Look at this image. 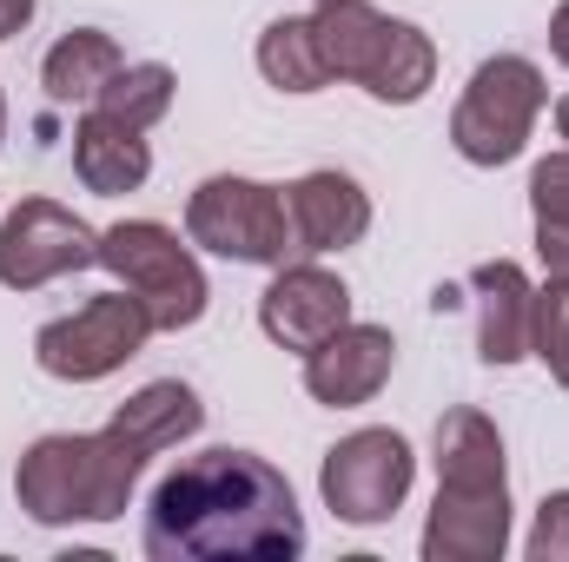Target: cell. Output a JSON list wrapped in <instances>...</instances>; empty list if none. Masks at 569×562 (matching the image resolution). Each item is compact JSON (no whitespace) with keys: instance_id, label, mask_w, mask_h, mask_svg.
<instances>
[{"instance_id":"obj_27","label":"cell","mask_w":569,"mask_h":562,"mask_svg":"<svg viewBox=\"0 0 569 562\" xmlns=\"http://www.w3.org/2000/svg\"><path fill=\"white\" fill-rule=\"evenodd\" d=\"M33 20V0H0V40H13Z\"/></svg>"},{"instance_id":"obj_28","label":"cell","mask_w":569,"mask_h":562,"mask_svg":"<svg viewBox=\"0 0 569 562\" xmlns=\"http://www.w3.org/2000/svg\"><path fill=\"white\" fill-rule=\"evenodd\" d=\"M557 133H563V140H569V93H563V100H557Z\"/></svg>"},{"instance_id":"obj_24","label":"cell","mask_w":569,"mask_h":562,"mask_svg":"<svg viewBox=\"0 0 569 562\" xmlns=\"http://www.w3.org/2000/svg\"><path fill=\"white\" fill-rule=\"evenodd\" d=\"M523 556L530 562H569V490H550L537 503V523L523 536Z\"/></svg>"},{"instance_id":"obj_10","label":"cell","mask_w":569,"mask_h":562,"mask_svg":"<svg viewBox=\"0 0 569 562\" xmlns=\"http://www.w3.org/2000/svg\"><path fill=\"white\" fill-rule=\"evenodd\" d=\"M391 371H398V338L385 331V324H338L325 344H311L305 351V391H311V404H325V411H358V404H371L385 384H391Z\"/></svg>"},{"instance_id":"obj_8","label":"cell","mask_w":569,"mask_h":562,"mask_svg":"<svg viewBox=\"0 0 569 562\" xmlns=\"http://www.w3.org/2000/svg\"><path fill=\"white\" fill-rule=\"evenodd\" d=\"M100 265V232L67 212L60 199H20L0 219V284L7 291H40V284Z\"/></svg>"},{"instance_id":"obj_22","label":"cell","mask_w":569,"mask_h":562,"mask_svg":"<svg viewBox=\"0 0 569 562\" xmlns=\"http://www.w3.org/2000/svg\"><path fill=\"white\" fill-rule=\"evenodd\" d=\"M530 358H543L569 391V279H543L530 298Z\"/></svg>"},{"instance_id":"obj_12","label":"cell","mask_w":569,"mask_h":562,"mask_svg":"<svg viewBox=\"0 0 569 562\" xmlns=\"http://www.w3.org/2000/svg\"><path fill=\"white\" fill-rule=\"evenodd\" d=\"M418 550H425V562H503V550H510V483H497V490L437 483Z\"/></svg>"},{"instance_id":"obj_3","label":"cell","mask_w":569,"mask_h":562,"mask_svg":"<svg viewBox=\"0 0 569 562\" xmlns=\"http://www.w3.org/2000/svg\"><path fill=\"white\" fill-rule=\"evenodd\" d=\"M100 265L152 311V331H192L212 304V284L192 259V239H179L159 219H120L100 232Z\"/></svg>"},{"instance_id":"obj_19","label":"cell","mask_w":569,"mask_h":562,"mask_svg":"<svg viewBox=\"0 0 569 562\" xmlns=\"http://www.w3.org/2000/svg\"><path fill=\"white\" fill-rule=\"evenodd\" d=\"M252 60H259V73H266V87L298 93V100L331 87V67H325V47H318V20H311V13H279V20L259 33Z\"/></svg>"},{"instance_id":"obj_14","label":"cell","mask_w":569,"mask_h":562,"mask_svg":"<svg viewBox=\"0 0 569 562\" xmlns=\"http://www.w3.org/2000/svg\"><path fill=\"white\" fill-rule=\"evenodd\" d=\"M73 179L100 199H127L152 179V145H146V133L107 120L100 107H87L73 120Z\"/></svg>"},{"instance_id":"obj_18","label":"cell","mask_w":569,"mask_h":562,"mask_svg":"<svg viewBox=\"0 0 569 562\" xmlns=\"http://www.w3.org/2000/svg\"><path fill=\"white\" fill-rule=\"evenodd\" d=\"M378 107H418L430 87H437V40H430L418 20H391L371 73L358 80Z\"/></svg>"},{"instance_id":"obj_23","label":"cell","mask_w":569,"mask_h":562,"mask_svg":"<svg viewBox=\"0 0 569 562\" xmlns=\"http://www.w3.org/2000/svg\"><path fill=\"white\" fill-rule=\"evenodd\" d=\"M530 212L537 225H569V145L530 165Z\"/></svg>"},{"instance_id":"obj_5","label":"cell","mask_w":569,"mask_h":562,"mask_svg":"<svg viewBox=\"0 0 569 562\" xmlns=\"http://www.w3.org/2000/svg\"><path fill=\"white\" fill-rule=\"evenodd\" d=\"M543 107H550L543 67L523 60V53H497L470 73L463 100L450 107V145L470 165H510V159H523Z\"/></svg>"},{"instance_id":"obj_2","label":"cell","mask_w":569,"mask_h":562,"mask_svg":"<svg viewBox=\"0 0 569 562\" xmlns=\"http://www.w3.org/2000/svg\"><path fill=\"white\" fill-rule=\"evenodd\" d=\"M152 450H140L127 430H53L33 436L13 463V496L40 530H67V523H113L127 516L133 490H140Z\"/></svg>"},{"instance_id":"obj_15","label":"cell","mask_w":569,"mask_h":562,"mask_svg":"<svg viewBox=\"0 0 569 562\" xmlns=\"http://www.w3.org/2000/svg\"><path fill=\"white\" fill-rule=\"evenodd\" d=\"M430 463H437V483H450V490H497V483H510L503 430L483 411H443Z\"/></svg>"},{"instance_id":"obj_16","label":"cell","mask_w":569,"mask_h":562,"mask_svg":"<svg viewBox=\"0 0 569 562\" xmlns=\"http://www.w3.org/2000/svg\"><path fill=\"white\" fill-rule=\"evenodd\" d=\"M120 67H127V53H120L113 33H100V27H73V33H60V40L47 47V60H40V87H47L53 107H93L100 87H107Z\"/></svg>"},{"instance_id":"obj_6","label":"cell","mask_w":569,"mask_h":562,"mask_svg":"<svg viewBox=\"0 0 569 562\" xmlns=\"http://www.w3.org/2000/svg\"><path fill=\"white\" fill-rule=\"evenodd\" d=\"M418 483V450L405 430H385V423H365L351 436H338L318 463V496L338 523L351 530H378L405 510Z\"/></svg>"},{"instance_id":"obj_20","label":"cell","mask_w":569,"mask_h":562,"mask_svg":"<svg viewBox=\"0 0 569 562\" xmlns=\"http://www.w3.org/2000/svg\"><path fill=\"white\" fill-rule=\"evenodd\" d=\"M311 20H318V47H325L331 80L358 87L371 73V60H378L385 33H391V13H378L371 0H338V7H318Z\"/></svg>"},{"instance_id":"obj_21","label":"cell","mask_w":569,"mask_h":562,"mask_svg":"<svg viewBox=\"0 0 569 562\" xmlns=\"http://www.w3.org/2000/svg\"><path fill=\"white\" fill-rule=\"evenodd\" d=\"M172 93H179V73L166 67V60H127L107 87H100V113L107 120H120V127H133V133H152L166 113H172Z\"/></svg>"},{"instance_id":"obj_25","label":"cell","mask_w":569,"mask_h":562,"mask_svg":"<svg viewBox=\"0 0 569 562\" xmlns=\"http://www.w3.org/2000/svg\"><path fill=\"white\" fill-rule=\"evenodd\" d=\"M537 259L550 279H569V225H537Z\"/></svg>"},{"instance_id":"obj_11","label":"cell","mask_w":569,"mask_h":562,"mask_svg":"<svg viewBox=\"0 0 569 562\" xmlns=\"http://www.w3.org/2000/svg\"><path fill=\"white\" fill-rule=\"evenodd\" d=\"M284 205H291V245H298V259L351 252L371 232V192L351 172H338V165H318V172L291 179Z\"/></svg>"},{"instance_id":"obj_29","label":"cell","mask_w":569,"mask_h":562,"mask_svg":"<svg viewBox=\"0 0 569 562\" xmlns=\"http://www.w3.org/2000/svg\"><path fill=\"white\" fill-rule=\"evenodd\" d=\"M0 145H7V93H0Z\"/></svg>"},{"instance_id":"obj_17","label":"cell","mask_w":569,"mask_h":562,"mask_svg":"<svg viewBox=\"0 0 569 562\" xmlns=\"http://www.w3.org/2000/svg\"><path fill=\"white\" fill-rule=\"evenodd\" d=\"M113 430H127L140 450H179L186 436H199L206 430V404H199V391L192 384H179V378H152V384H140L120 411H113Z\"/></svg>"},{"instance_id":"obj_26","label":"cell","mask_w":569,"mask_h":562,"mask_svg":"<svg viewBox=\"0 0 569 562\" xmlns=\"http://www.w3.org/2000/svg\"><path fill=\"white\" fill-rule=\"evenodd\" d=\"M550 60L569 67V0H557V13H550Z\"/></svg>"},{"instance_id":"obj_1","label":"cell","mask_w":569,"mask_h":562,"mask_svg":"<svg viewBox=\"0 0 569 562\" xmlns=\"http://www.w3.org/2000/svg\"><path fill=\"white\" fill-rule=\"evenodd\" d=\"M305 510L284 470L259 450H199L179 456L146 503L140 550L152 562H298Z\"/></svg>"},{"instance_id":"obj_30","label":"cell","mask_w":569,"mask_h":562,"mask_svg":"<svg viewBox=\"0 0 569 562\" xmlns=\"http://www.w3.org/2000/svg\"><path fill=\"white\" fill-rule=\"evenodd\" d=\"M318 7H338V0H318Z\"/></svg>"},{"instance_id":"obj_7","label":"cell","mask_w":569,"mask_h":562,"mask_svg":"<svg viewBox=\"0 0 569 562\" xmlns=\"http://www.w3.org/2000/svg\"><path fill=\"white\" fill-rule=\"evenodd\" d=\"M146 338H152V311L120 284V291H100L80 311L40 324L33 331V364L60 384H100V378H113L120 364L140 358Z\"/></svg>"},{"instance_id":"obj_4","label":"cell","mask_w":569,"mask_h":562,"mask_svg":"<svg viewBox=\"0 0 569 562\" xmlns=\"http://www.w3.org/2000/svg\"><path fill=\"white\" fill-rule=\"evenodd\" d=\"M186 239L212 259H232V265H272L298 252L291 245V205H284V185L266 179H246V172H212L192 185L186 199Z\"/></svg>"},{"instance_id":"obj_13","label":"cell","mask_w":569,"mask_h":562,"mask_svg":"<svg viewBox=\"0 0 569 562\" xmlns=\"http://www.w3.org/2000/svg\"><path fill=\"white\" fill-rule=\"evenodd\" d=\"M470 291H477V358L510 371L530 358V298L537 284L517 259H490L470 272Z\"/></svg>"},{"instance_id":"obj_9","label":"cell","mask_w":569,"mask_h":562,"mask_svg":"<svg viewBox=\"0 0 569 562\" xmlns=\"http://www.w3.org/2000/svg\"><path fill=\"white\" fill-rule=\"evenodd\" d=\"M338 324H351V284L338 279L331 265H318V259H284L279 279L266 284V298H259V331L279 351L305 358Z\"/></svg>"}]
</instances>
